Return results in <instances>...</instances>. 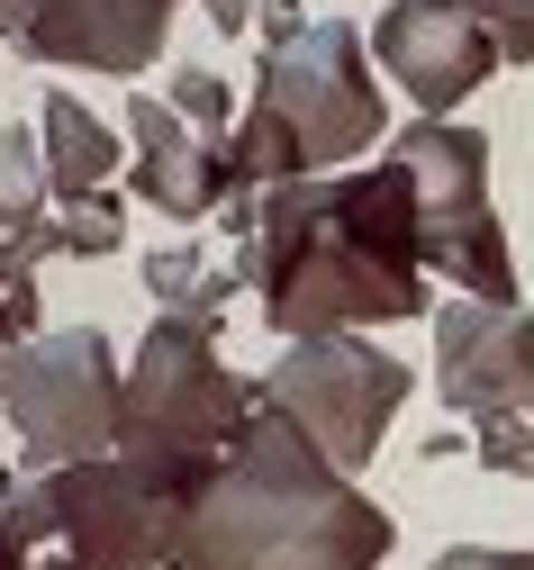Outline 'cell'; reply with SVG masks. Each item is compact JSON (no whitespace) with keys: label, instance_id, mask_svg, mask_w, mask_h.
<instances>
[{"label":"cell","instance_id":"1","mask_svg":"<svg viewBox=\"0 0 534 570\" xmlns=\"http://www.w3.org/2000/svg\"><path fill=\"white\" fill-rule=\"evenodd\" d=\"M272 335L318 344L353 326H408L426 317V218L408 164L380 155L371 173L336 181H272L245 245Z\"/></svg>","mask_w":534,"mask_h":570},{"label":"cell","instance_id":"15","mask_svg":"<svg viewBox=\"0 0 534 570\" xmlns=\"http://www.w3.org/2000/svg\"><path fill=\"white\" fill-rule=\"evenodd\" d=\"M226 155H236V181L245 190H272V181H309V155H299V136L254 100L236 127H226Z\"/></svg>","mask_w":534,"mask_h":570},{"label":"cell","instance_id":"25","mask_svg":"<svg viewBox=\"0 0 534 570\" xmlns=\"http://www.w3.org/2000/svg\"><path fill=\"white\" fill-rule=\"evenodd\" d=\"M10 498H19V471H10V462H0V508H10Z\"/></svg>","mask_w":534,"mask_h":570},{"label":"cell","instance_id":"20","mask_svg":"<svg viewBox=\"0 0 534 570\" xmlns=\"http://www.w3.org/2000/svg\"><path fill=\"white\" fill-rule=\"evenodd\" d=\"M0 525H10V534H19L28 552H37L46 534H64V525H55V498H46V480H28V489L10 498V508H0Z\"/></svg>","mask_w":534,"mask_h":570},{"label":"cell","instance_id":"7","mask_svg":"<svg viewBox=\"0 0 534 570\" xmlns=\"http://www.w3.org/2000/svg\"><path fill=\"white\" fill-rule=\"evenodd\" d=\"M417 372L399 363V353H380L362 335H318V344H290L281 363L263 372V399L309 435L344 480L390 444V416L408 407Z\"/></svg>","mask_w":534,"mask_h":570},{"label":"cell","instance_id":"2","mask_svg":"<svg viewBox=\"0 0 534 570\" xmlns=\"http://www.w3.org/2000/svg\"><path fill=\"white\" fill-rule=\"evenodd\" d=\"M390 543V508L362 498L272 399H254L245 435L191 489L173 570H380Z\"/></svg>","mask_w":534,"mask_h":570},{"label":"cell","instance_id":"17","mask_svg":"<svg viewBox=\"0 0 534 570\" xmlns=\"http://www.w3.org/2000/svg\"><path fill=\"white\" fill-rule=\"evenodd\" d=\"M164 100H173L191 127H208V136H217V127H236V100H226V82H217V73H173V91H164Z\"/></svg>","mask_w":534,"mask_h":570},{"label":"cell","instance_id":"11","mask_svg":"<svg viewBox=\"0 0 534 570\" xmlns=\"http://www.w3.org/2000/svg\"><path fill=\"white\" fill-rule=\"evenodd\" d=\"M435 381L453 416H534V317L463 299L435 317Z\"/></svg>","mask_w":534,"mask_h":570},{"label":"cell","instance_id":"16","mask_svg":"<svg viewBox=\"0 0 534 570\" xmlns=\"http://www.w3.org/2000/svg\"><path fill=\"white\" fill-rule=\"evenodd\" d=\"M118 236H127V199H118V190L82 199V208L64 218V254H118Z\"/></svg>","mask_w":534,"mask_h":570},{"label":"cell","instance_id":"19","mask_svg":"<svg viewBox=\"0 0 534 570\" xmlns=\"http://www.w3.org/2000/svg\"><path fill=\"white\" fill-rule=\"evenodd\" d=\"M463 10L489 19V37L507 46V63H534V0H463Z\"/></svg>","mask_w":534,"mask_h":570},{"label":"cell","instance_id":"12","mask_svg":"<svg viewBox=\"0 0 534 570\" xmlns=\"http://www.w3.org/2000/svg\"><path fill=\"white\" fill-rule=\"evenodd\" d=\"M127 146H136V199H155L164 218H208V208L245 199L226 136L191 127L173 100H127Z\"/></svg>","mask_w":534,"mask_h":570},{"label":"cell","instance_id":"14","mask_svg":"<svg viewBox=\"0 0 534 570\" xmlns=\"http://www.w3.org/2000/svg\"><path fill=\"white\" fill-rule=\"evenodd\" d=\"M46 208H55L46 136H37V127H0V236H28Z\"/></svg>","mask_w":534,"mask_h":570},{"label":"cell","instance_id":"13","mask_svg":"<svg viewBox=\"0 0 534 570\" xmlns=\"http://www.w3.org/2000/svg\"><path fill=\"white\" fill-rule=\"evenodd\" d=\"M37 136H46V173H55V199H64V208L100 199V190L118 181V164H127V127L91 118L72 91H46V109H37Z\"/></svg>","mask_w":534,"mask_h":570},{"label":"cell","instance_id":"8","mask_svg":"<svg viewBox=\"0 0 534 570\" xmlns=\"http://www.w3.org/2000/svg\"><path fill=\"white\" fill-rule=\"evenodd\" d=\"M191 489H200V480L145 471V462H127V453L46 471L64 552L82 561V570H164V561H173V534H182V508H191Z\"/></svg>","mask_w":534,"mask_h":570},{"label":"cell","instance_id":"22","mask_svg":"<svg viewBox=\"0 0 534 570\" xmlns=\"http://www.w3.org/2000/svg\"><path fill=\"white\" fill-rule=\"evenodd\" d=\"M263 37H272V46L299 37V0H263Z\"/></svg>","mask_w":534,"mask_h":570},{"label":"cell","instance_id":"6","mask_svg":"<svg viewBox=\"0 0 534 570\" xmlns=\"http://www.w3.org/2000/svg\"><path fill=\"white\" fill-rule=\"evenodd\" d=\"M371 37L344 28V19H318L299 28L290 46H263V73H254V100L299 136V155H309V173H336L353 155L380 146V127H390V109H380V82H371Z\"/></svg>","mask_w":534,"mask_h":570},{"label":"cell","instance_id":"3","mask_svg":"<svg viewBox=\"0 0 534 570\" xmlns=\"http://www.w3.org/2000/svg\"><path fill=\"white\" fill-rule=\"evenodd\" d=\"M263 381H236L217 363V317H164L145 326L127 363V407H118V453L173 480H208L226 444L245 435Z\"/></svg>","mask_w":534,"mask_h":570},{"label":"cell","instance_id":"4","mask_svg":"<svg viewBox=\"0 0 534 570\" xmlns=\"http://www.w3.org/2000/svg\"><path fill=\"white\" fill-rule=\"evenodd\" d=\"M118 407H127V363L109 353L100 326L28 335L0 353V416L19 425L28 471H72L118 453Z\"/></svg>","mask_w":534,"mask_h":570},{"label":"cell","instance_id":"23","mask_svg":"<svg viewBox=\"0 0 534 570\" xmlns=\"http://www.w3.org/2000/svg\"><path fill=\"white\" fill-rule=\"evenodd\" d=\"M200 10H208V19H217V37H236V28H245V19H254V0H200Z\"/></svg>","mask_w":534,"mask_h":570},{"label":"cell","instance_id":"5","mask_svg":"<svg viewBox=\"0 0 534 570\" xmlns=\"http://www.w3.org/2000/svg\"><path fill=\"white\" fill-rule=\"evenodd\" d=\"M390 164H408L417 181V218H426V272H453L463 299L516 308V263H507V227L489 208V136L453 127V118H417L390 136Z\"/></svg>","mask_w":534,"mask_h":570},{"label":"cell","instance_id":"24","mask_svg":"<svg viewBox=\"0 0 534 570\" xmlns=\"http://www.w3.org/2000/svg\"><path fill=\"white\" fill-rule=\"evenodd\" d=\"M0 570H37V561H28V543H19L10 525H0Z\"/></svg>","mask_w":534,"mask_h":570},{"label":"cell","instance_id":"26","mask_svg":"<svg viewBox=\"0 0 534 570\" xmlns=\"http://www.w3.org/2000/svg\"><path fill=\"white\" fill-rule=\"evenodd\" d=\"M19 344V326H10V299H0V353H10Z\"/></svg>","mask_w":534,"mask_h":570},{"label":"cell","instance_id":"18","mask_svg":"<svg viewBox=\"0 0 534 570\" xmlns=\"http://www.w3.org/2000/svg\"><path fill=\"white\" fill-rule=\"evenodd\" d=\"M480 462L507 471V480H534V425L525 416H489L480 425Z\"/></svg>","mask_w":534,"mask_h":570},{"label":"cell","instance_id":"10","mask_svg":"<svg viewBox=\"0 0 534 570\" xmlns=\"http://www.w3.org/2000/svg\"><path fill=\"white\" fill-rule=\"evenodd\" d=\"M182 0H0V37L37 63H91L109 82H136L173 46Z\"/></svg>","mask_w":534,"mask_h":570},{"label":"cell","instance_id":"9","mask_svg":"<svg viewBox=\"0 0 534 570\" xmlns=\"http://www.w3.org/2000/svg\"><path fill=\"white\" fill-rule=\"evenodd\" d=\"M371 46H380V73L417 100V118H453L507 63L489 19L463 10V0H390L380 28H371Z\"/></svg>","mask_w":534,"mask_h":570},{"label":"cell","instance_id":"21","mask_svg":"<svg viewBox=\"0 0 534 570\" xmlns=\"http://www.w3.org/2000/svg\"><path fill=\"white\" fill-rule=\"evenodd\" d=\"M435 570H534V552H498V543H453Z\"/></svg>","mask_w":534,"mask_h":570}]
</instances>
